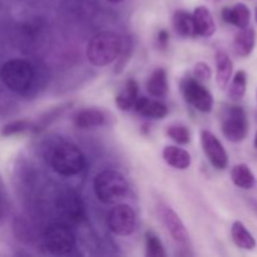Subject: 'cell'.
<instances>
[{"label": "cell", "instance_id": "1", "mask_svg": "<svg viewBox=\"0 0 257 257\" xmlns=\"http://www.w3.org/2000/svg\"><path fill=\"white\" fill-rule=\"evenodd\" d=\"M123 48V39L119 34L104 30L95 34L87 47L88 60L95 67H105L119 57Z\"/></svg>", "mask_w": 257, "mask_h": 257}, {"label": "cell", "instance_id": "2", "mask_svg": "<svg viewBox=\"0 0 257 257\" xmlns=\"http://www.w3.org/2000/svg\"><path fill=\"white\" fill-rule=\"evenodd\" d=\"M98 200L104 205H115L125 198L130 187L124 176L114 170H105L98 173L93 182Z\"/></svg>", "mask_w": 257, "mask_h": 257}, {"label": "cell", "instance_id": "3", "mask_svg": "<svg viewBox=\"0 0 257 257\" xmlns=\"http://www.w3.org/2000/svg\"><path fill=\"white\" fill-rule=\"evenodd\" d=\"M50 165L58 175L69 177L82 172L85 166V158L78 146L65 142L54 148L50 156Z\"/></svg>", "mask_w": 257, "mask_h": 257}, {"label": "cell", "instance_id": "4", "mask_svg": "<svg viewBox=\"0 0 257 257\" xmlns=\"http://www.w3.org/2000/svg\"><path fill=\"white\" fill-rule=\"evenodd\" d=\"M3 83L15 93H25L33 84L34 69L24 59H12L4 63L0 70Z\"/></svg>", "mask_w": 257, "mask_h": 257}, {"label": "cell", "instance_id": "5", "mask_svg": "<svg viewBox=\"0 0 257 257\" xmlns=\"http://www.w3.org/2000/svg\"><path fill=\"white\" fill-rule=\"evenodd\" d=\"M221 130L230 142H242L248 135V119L240 105H228L221 117Z\"/></svg>", "mask_w": 257, "mask_h": 257}, {"label": "cell", "instance_id": "6", "mask_svg": "<svg viewBox=\"0 0 257 257\" xmlns=\"http://www.w3.org/2000/svg\"><path fill=\"white\" fill-rule=\"evenodd\" d=\"M181 92L186 102L202 113H210L213 108V97L210 90L196 78L186 77L181 80Z\"/></svg>", "mask_w": 257, "mask_h": 257}, {"label": "cell", "instance_id": "7", "mask_svg": "<svg viewBox=\"0 0 257 257\" xmlns=\"http://www.w3.org/2000/svg\"><path fill=\"white\" fill-rule=\"evenodd\" d=\"M44 245L53 255H68L75 246L70 228L63 223H53L44 232Z\"/></svg>", "mask_w": 257, "mask_h": 257}, {"label": "cell", "instance_id": "8", "mask_svg": "<svg viewBox=\"0 0 257 257\" xmlns=\"http://www.w3.org/2000/svg\"><path fill=\"white\" fill-rule=\"evenodd\" d=\"M57 211L64 220L73 223H80L87 218L84 202L73 190H65L58 196Z\"/></svg>", "mask_w": 257, "mask_h": 257}, {"label": "cell", "instance_id": "9", "mask_svg": "<svg viewBox=\"0 0 257 257\" xmlns=\"http://www.w3.org/2000/svg\"><path fill=\"white\" fill-rule=\"evenodd\" d=\"M108 228L117 236H130L136 227V213L130 205L115 203L108 213Z\"/></svg>", "mask_w": 257, "mask_h": 257}, {"label": "cell", "instance_id": "10", "mask_svg": "<svg viewBox=\"0 0 257 257\" xmlns=\"http://www.w3.org/2000/svg\"><path fill=\"white\" fill-rule=\"evenodd\" d=\"M201 145L206 157L216 170H225L228 166V156L221 141L207 130L201 131Z\"/></svg>", "mask_w": 257, "mask_h": 257}, {"label": "cell", "instance_id": "11", "mask_svg": "<svg viewBox=\"0 0 257 257\" xmlns=\"http://www.w3.org/2000/svg\"><path fill=\"white\" fill-rule=\"evenodd\" d=\"M160 217L162 220L163 225L167 228L170 235L173 240L178 243H186L188 241V232L185 227V223L180 218V216L175 212L168 206H161L160 207Z\"/></svg>", "mask_w": 257, "mask_h": 257}, {"label": "cell", "instance_id": "12", "mask_svg": "<svg viewBox=\"0 0 257 257\" xmlns=\"http://www.w3.org/2000/svg\"><path fill=\"white\" fill-rule=\"evenodd\" d=\"M221 17H222L223 22L227 24H232L242 29V28L250 25L251 12L247 5L243 3H237L233 7L223 8L221 12Z\"/></svg>", "mask_w": 257, "mask_h": 257}, {"label": "cell", "instance_id": "13", "mask_svg": "<svg viewBox=\"0 0 257 257\" xmlns=\"http://www.w3.org/2000/svg\"><path fill=\"white\" fill-rule=\"evenodd\" d=\"M133 109L145 117L155 118V119H163L168 113L167 105L163 104L162 102L148 99L146 97H138Z\"/></svg>", "mask_w": 257, "mask_h": 257}, {"label": "cell", "instance_id": "14", "mask_svg": "<svg viewBox=\"0 0 257 257\" xmlns=\"http://www.w3.org/2000/svg\"><path fill=\"white\" fill-rule=\"evenodd\" d=\"M193 20H195V28L197 35L201 37L210 38L215 34L216 32V24L215 20H213L212 14L208 10V8L203 7H197L193 12Z\"/></svg>", "mask_w": 257, "mask_h": 257}, {"label": "cell", "instance_id": "15", "mask_svg": "<svg viewBox=\"0 0 257 257\" xmlns=\"http://www.w3.org/2000/svg\"><path fill=\"white\" fill-rule=\"evenodd\" d=\"M256 44V33L253 28H242L233 39V52L241 58H246L252 53Z\"/></svg>", "mask_w": 257, "mask_h": 257}, {"label": "cell", "instance_id": "16", "mask_svg": "<svg viewBox=\"0 0 257 257\" xmlns=\"http://www.w3.org/2000/svg\"><path fill=\"white\" fill-rule=\"evenodd\" d=\"M105 115L102 110L97 108H84L77 112L73 117V123L77 128L80 130H87V128L99 127L104 123Z\"/></svg>", "mask_w": 257, "mask_h": 257}, {"label": "cell", "instance_id": "17", "mask_svg": "<svg viewBox=\"0 0 257 257\" xmlns=\"http://www.w3.org/2000/svg\"><path fill=\"white\" fill-rule=\"evenodd\" d=\"M233 72V63L225 52L216 53V82L221 89H226Z\"/></svg>", "mask_w": 257, "mask_h": 257}, {"label": "cell", "instance_id": "18", "mask_svg": "<svg viewBox=\"0 0 257 257\" xmlns=\"http://www.w3.org/2000/svg\"><path fill=\"white\" fill-rule=\"evenodd\" d=\"M140 93V85L135 79H128L124 87L115 97V104L120 110H131L135 107V103Z\"/></svg>", "mask_w": 257, "mask_h": 257}, {"label": "cell", "instance_id": "19", "mask_svg": "<svg viewBox=\"0 0 257 257\" xmlns=\"http://www.w3.org/2000/svg\"><path fill=\"white\" fill-rule=\"evenodd\" d=\"M163 160L177 170H186L191 166V155L177 146H167L163 148Z\"/></svg>", "mask_w": 257, "mask_h": 257}, {"label": "cell", "instance_id": "20", "mask_svg": "<svg viewBox=\"0 0 257 257\" xmlns=\"http://www.w3.org/2000/svg\"><path fill=\"white\" fill-rule=\"evenodd\" d=\"M173 28L176 33L183 38L197 37L193 15L187 10H177L173 14Z\"/></svg>", "mask_w": 257, "mask_h": 257}, {"label": "cell", "instance_id": "21", "mask_svg": "<svg viewBox=\"0 0 257 257\" xmlns=\"http://www.w3.org/2000/svg\"><path fill=\"white\" fill-rule=\"evenodd\" d=\"M231 236H232L235 245L242 250L251 251L256 247L257 243L255 237L251 235L250 231L246 228V226L241 221L233 222L232 227H231Z\"/></svg>", "mask_w": 257, "mask_h": 257}, {"label": "cell", "instance_id": "22", "mask_svg": "<svg viewBox=\"0 0 257 257\" xmlns=\"http://www.w3.org/2000/svg\"><path fill=\"white\" fill-rule=\"evenodd\" d=\"M147 90L152 97H166L168 93V82L167 73L163 68H157L151 74L147 82Z\"/></svg>", "mask_w": 257, "mask_h": 257}, {"label": "cell", "instance_id": "23", "mask_svg": "<svg viewBox=\"0 0 257 257\" xmlns=\"http://www.w3.org/2000/svg\"><path fill=\"white\" fill-rule=\"evenodd\" d=\"M231 180L237 187L243 188V190H251L256 183L255 175L245 163L233 166L231 170Z\"/></svg>", "mask_w": 257, "mask_h": 257}, {"label": "cell", "instance_id": "24", "mask_svg": "<svg viewBox=\"0 0 257 257\" xmlns=\"http://www.w3.org/2000/svg\"><path fill=\"white\" fill-rule=\"evenodd\" d=\"M247 88V74L245 70H238L233 75V79L228 88V97L235 102H238L243 98Z\"/></svg>", "mask_w": 257, "mask_h": 257}, {"label": "cell", "instance_id": "25", "mask_svg": "<svg viewBox=\"0 0 257 257\" xmlns=\"http://www.w3.org/2000/svg\"><path fill=\"white\" fill-rule=\"evenodd\" d=\"M146 256L148 257H165L166 251L162 241L156 233L148 231L146 233Z\"/></svg>", "mask_w": 257, "mask_h": 257}, {"label": "cell", "instance_id": "26", "mask_svg": "<svg viewBox=\"0 0 257 257\" xmlns=\"http://www.w3.org/2000/svg\"><path fill=\"white\" fill-rule=\"evenodd\" d=\"M168 137L178 145H188L191 142V132L186 125L172 124L167 128Z\"/></svg>", "mask_w": 257, "mask_h": 257}, {"label": "cell", "instance_id": "27", "mask_svg": "<svg viewBox=\"0 0 257 257\" xmlns=\"http://www.w3.org/2000/svg\"><path fill=\"white\" fill-rule=\"evenodd\" d=\"M30 128H33V124L29 120H14V122L8 123V124H5L4 127H3L2 136H4V137H10V136L20 135V133H24L27 132V131H29Z\"/></svg>", "mask_w": 257, "mask_h": 257}, {"label": "cell", "instance_id": "28", "mask_svg": "<svg viewBox=\"0 0 257 257\" xmlns=\"http://www.w3.org/2000/svg\"><path fill=\"white\" fill-rule=\"evenodd\" d=\"M193 74H195L196 79L200 80V82H206V80L211 79V75H212V70L208 67V64L201 62L197 63L195 65V69H193Z\"/></svg>", "mask_w": 257, "mask_h": 257}, {"label": "cell", "instance_id": "29", "mask_svg": "<svg viewBox=\"0 0 257 257\" xmlns=\"http://www.w3.org/2000/svg\"><path fill=\"white\" fill-rule=\"evenodd\" d=\"M10 107V98L8 97L7 93L0 89V114L7 112Z\"/></svg>", "mask_w": 257, "mask_h": 257}, {"label": "cell", "instance_id": "30", "mask_svg": "<svg viewBox=\"0 0 257 257\" xmlns=\"http://www.w3.org/2000/svg\"><path fill=\"white\" fill-rule=\"evenodd\" d=\"M168 39H170V34H168L166 30H161V32L158 33L157 40H158V45H160L161 48H163V49H165V48L167 47Z\"/></svg>", "mask_w": 257, "mask_h": 257}, {"label": "cell", "instance_id": "31", "mask_svg": "<svg viewBox=\"0 0 257 257\" xmlns=\"http://www.w3.org/2000/svg\"><path fill=\"white\" fill-rule=\"evenodd\" d=\"M247 203L248 207L251 208V211L257 216V200H255V198H250V200L247 201Z\"/></svg>", "mask_w": 257, "mask_h": 257}, {"label": "cell", "instance_id": "32", "mask_svg": "<svg viewBox=\"0 0 257 257\" xmlns=\"http://www.w3.org/2000/svg\"><path fill=\"white\" fill-rule=\"evenodd\" d=\"M3 218H4V205H3V201L0 200V223H2Z\"/></svg>", "mask_w": 257, "mask_h": 257}, {"label": "cell", "instance_id": "33", "mask_svg": "<svg viewBox=\"0 0 257 257\" xmlns=\"http://www.w3.org/2000/svg\"><path fill=\"white\" fill-rule=\"evenodd\" d=\"M107 2H109V3H113V4H119V3L124 2V0H107Z\"/></svg>", "mask_w": 257, "mask_h": 257}, {"label": "cell", "instance_id": "34", "mask_svg": "<svg viewBox=\"0 0 257 257\" xmlns=\"http://www.w3.org/2000/svg\"><path fill=\"white\" fill-rule=\"evenodd\" d=\"M255 148L257 150V132H256V136H255Z\"/></svg>", "mask_w": 257, "mask_h": 257}, {"label": "cell", "instance_id": "35", "mask_svg": "<svg viewBox=\"0 0 257 257\" xmlns=\"http://www.w3.org/2000/svg\"><path fill=\"white\" fill-rule=\"evenodd\" d=\"M255 17H256V23H257V7H256V9H255Z\"/></svg>", "mask_w": 257, "mask_h": 257}, {"label": "cell", "instance_id": "36", "mask_svg": "<svg viewBox=\"0 0 257 257\" xmlns=\"http://www.w3.org/2000/svg\"><path fill=\"white\" fill-rule=\"evenodd\" d=\"M256 95H257V94H256Z\"/></svg>", "mask_w": 257, "mask_h": 257}]
</instances>
